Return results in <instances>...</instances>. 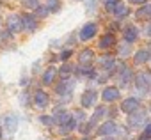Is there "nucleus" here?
<instances>
[{
    "instance_id": "8",
    "label": "nucleus",
    "mask_w": 151,
    "mask_h": 140,
    "mask_svg": "<svg viewBox=\"0 0 151 140\" xmlns=\"http://www.w3.org/2000/svg\"><path fill=\"white\" fill-rule=\"evenodd\" d=\"M137 18L139 20H151V2L142 6L139 11H137Z\"/></svg>"
},
{
    "instance_id": "12",
    "label": "nucleus",
    "mask_w": 151,
    "mask_h": 140,
    "mask_svg": "<svg viewBox=\"0 0 151 140\" xmlns=\"http://www.w3.org/2000/svg\"><path fill=\"white\" fill-rule=\"evenodd\" d=\"M4 122H6L7 131H11V133H13V131H16V128H18V119H16L14 115H7Z\"/></svg>"
},
{
    "instance_id": "13",
    "label": "nucleus",
    "mask_w": 151,
    "mask_h": 140,
    "mask_svg": "<svg viewBox=\"0 0 151 140\" xmlns=\"http://www.w3.org/2000/svg\"><path fill=\"white\" fill-rule=\"evenodd\" d=\"M100 64H101L103 67H107V69H114V67H116V59L110 57V55H105V57L100 59Z\"/></svg>"
},
{
    "instance_id": "29",
    "label": "nucleus",
    "mask_w": 151,
    "mask_h": 140,
    "mask_svg": "<svg viewBox=\"0 0 151 140\" xmlns=\"http://www.w3.org/2000/svg\"><path fill=\"white\" fill-rule=\"evenodd\" d=\"M39 121H41L43 124H52V119H50V117H41Z\"/></svg>"
},
{
    "instance_id": "34",
    "label": "nucleus",
    "mask_w": 151,
    "mask_h": 140,
    "mask_svg": "<svg viewBox=\"0 0 151 140\" xmlns=\"http://www.w3.org/2000/svg\"><path fill=\"white\" fill-rule=\"evenodd\" d=\"M64 140H71V138H64Z\"/></svg>"
},
{
    "instance_id": "33",
    "label": "nucleus",
    "mask_w": 151,
    "mask_h": 140,
    "mask_svg": "<svg viewBox=\"0 0 151 140\" xmlns=\"http://www.w3.org/2000/svg\"><path fill=\"white\" fill-rule=\"evenodd\" d=\"M146 32H147V36H149V37H151V25H149V27H147V30H146Z\"/></svg>"
},
{
    "instance_id": "31",
    "label": "nucleus",
    "mask_w": 151,
    "mask_h": 140,
    "mask_svg": "<svg viewBox=\"0 0 151 140\" xmlns=\"http://www.w3.org/2000/svg\"><path fill=\"white\" fill-rule=\"evenodd\" d=\"M130 2H133V4H144L146 0H130Z\"/></svg>"
},
{
    "instance_id": "25",
    "label": "nucleus",
    "mask_w": 151,
    "mask_h": 140,
    "mask_svg": "<svg viewBox=\"0 0 151 140\" xmlns=\"http://www.w3.org/2000/svg\"><path fill=\"white\" fill-rule=\"evenodd\" d=\"M103 2H105V7H107V11H114L116 9V6L119 4V0H103Z\"/></svg>"
},
{
    "instance_id": "17",
    "label": "nucleus",
    "mask_w": 151,
    "mask_h": 140,
    "mask_svg": "<svg viewBox=\"0 0 151 140\" xmlns=\"http://www.w3.org/2000/svg\"><path fill=\"white\" fill-rule=\"evenodd\" d=\"M149 59V51L147 50H139L135 53V64H144Z\"/></svg>"
},
{
    "instance_id": "23",
    "label": "nucleus",
    "mask_w": 151,
    "mask_h": 140,
    "mask_svg": "<svg viewBox=\"0 0 151 140\" xmlns=\"http://www.w3.org/2000/svg\"><path fill=\"white\" fill-rule=\"evenodd\" d=\"M132 80V71L130 69H126V67H123V75H121V82L123 84H128Z\"/></svg>"
},
{
    "instance_id": "19",
    "label": "nucleus",
    "mask_w": 151,
    "mask_h": 140,
    "mask_svg": "<svg viewBox=\"0 0 151 140\" xmlns=\"http://www.w3.org/2000/svg\"><path fill=\"white\" fill-rule=\"evenodd\" d=\"M71 71H73V67H71L69 64H64V66L60 67V71H59V75L62 76V80H68V76L71 75Z\"/></svg>"
},
{
    "instance_id": "16",
    "label": "nucleus",
    "mask_w": 151,
    "mask_h": 140,
    "mask_svg": "<svg viewBox=\"0 0 151 140\" xmlns=\"http://www.w3.org/2000/svg\"><path fill=\"white\" fill-rule=\"evenodd\" d=\"M71 89H73V85H71V82H68V80H64V82H60V84L57 85V92H59V94H69Z\"/></svg>"
},
{
    "instance_id": "10",
    "label": "nucleus",
    "mask_w": 151,
    "mask_h": 140,
    "mask_svg": "<svg viewBox=\"0 0 151 140\" xmlns=\"http://www.w3.org/2000/svg\"><path fill=\"white\" fill-rule=\"evenodd\" d=\"M57 76V69L55 67H48L46 71H45V75H43V84H52L53 82V78Z\"/></svg>"
},
{
    "instance_id": "36",
    "label": "nucleus",
    "mask_w": 151,
    "mask_h": 140,
    "mask_svg": "<svg viewBox=\"0 0 151 140\" xmlns=\"http://www.w3.org/2000/svg\"><path fill=\"white\" fill-rule=\"evenodd\" d=\"M0 138H2V135H0Z\"/></svg>"
},
{
    "instance_id": "32",
    "label": "nucleus",
    "mask_w": 151,
    "mask_h": 140,
    "mask_svg": "<svg viewBox=\"0 0 151 140\" xmlns=\"http://www.w3.org/2000/svg\"><path fill=\"white\" fill-rule=\"evenodd\" d=\"M139 140H149V136L147 135H142V136H139Z\"/></svg>"
},
{
    "instance_id": "6",
    "label": "nucleus",
    "mask_w": 151,
    "mask_h": 140,
    "mask_svg": "<svg viewBox=\"0 0 151 140\" xmlns=\"http://www.w3.org/2000/svg\"><path fill=\"white\" fill-rule=\"evenodd\" d=\"M96 92L94 91H86L84 92V96H82V106H86V108H89V106H93L94 105V101H96Z\"/></svg>"
},
{
    "instance_id": "2",
    "label": "nucleus",
    "mask_w": 151,
    "mask_h": 140,
    "mask_svg": "<svg viewBox=\"0 0 151 140\" xmlns=\"http://www.w3.org/2000/svg\"><path fill=\"white\" fill-rule=\"evenodd\" d=\"M139 106H140V103H139V99H135V98H128V99H124V101L121 103V110L126 112V114H133V112H137Z\"/></svg>"
},
{
    "instance_id": "15",
    "label": "nucleus",
    "mask_w": 151,
    "mask_h": 140,
    "mask_svg": "<svg viewBox=\"0 0 151 140\" xmlns=\"http://www.w3.org/2000/svg\"><path fill=\"white\" fill-rule=\"evenodd\" d=\"M135 39H137V29L130 25V27L124 30V41H128V43H133Z\"/></svg>"
},
{
    "instance_id": "11",
    "label": "nucleus",
    "mask_w": 151,
    "mask_h": 140,
    "mask_svg": "<svg viewBox=\"0 0 151 140\" xmlns=\"http://www.w3.org/2000/svg\"><path fill=\"white\" fill-rule=\"evenodd\" d=\"M114 43H116L114 36H112V34H105V36L100 39V48H110V46H114Z\"/></svg>"
},
{
    "instance_id": "21",
    "label": "nucleus",
    "mask_w": 151,
    "mask_h": 140,
    "mask_svg": "<svg viewBox=\"0 0 151 140\" xmlns=\"http://www.w3.org/2000/svg\"><path fill=\"white\" fill-rule=\"evenodd\" d=\"M46 7L48 11H59L60 9V0H46Z\"/></svg>"
},
{
    "instance_id": "1",
    "label": "nucleus",
    "mask_w": 151,
    "mask_h": 140,
    "mask_svg": "<svg viewBox=\"0 0 151 140\" xmlns=\"http://www.w3.org/2000/svg\"><path fill=\"white\" fill-rule=\"evenodd\" d=\"M7 29H9V34H18L22 29H23V21H22V18L20 16H9V20H7Z\"/></svg>"
},
{
    "instance_id": "18",
    "label": "nucleus",
    "mask_w": 151,
    "mask_h": 140,
    "mask_svg": "<svg viewBox=\"0 0 151 140\" xmlns=\"http://www.w3.org/2000/svg\"><path fill=\"white\" fill-rule=\"evenodd\" d=\"M22 21H23V25L29 29V30H36V27H37V23H36V18H32V16H23L22 18Z\"/></svg>"
},
{
    "instance_id": "35",
    "label": "nucleus",
    "mask_w": 151,
    "mask_h": 140,
    "mask_svg": "<svg viewBox=\"0 0 151 140\" xmlns=\"http://www.w3.org/2000/svg\"><path fill=\"white\" fill-rule=\"evenodd\" d=\"M84 140H89V138H84Z\"/></svg>"
},
{
    "instance_id": "30",
    "label": "nucleus",
    "mask_w": 151,
    "mask_h": 140,
    "mask_svg": "<svg viewBox=\"0 0 151 140\" xmlns=\"http://www.w3.org/2000/svg\"><path fill=\"white\" fill-rule=\"evenodd\" d=\"M144 135L151 136V124H147V126H146V131H144Z\"/></svg>"
},
{
    "instance_id": "3",
    "label": "nucleus",
    "mask_w": 151,
    "mask_h": 140,
    "mask_svg": "<svg viewBox=\"0 0 151 140\" xmlns=\"http://www.w3.org/2000/svg\"><path fill=\"white\" fill-rule=\"evenodd\" d=\"M96 36V25L94 23H87V25H84V29L80 30V39H91V37H94Z\"/></svg>"
},
{
    "instance_id": "22",
    "label": "nucleus",
    "mask_w": 151,
    "mask_h": 140,
    "mask_svg": "<svg viewBox=\"0 0 151 140\" xmlns=\"http://www.w3.org/2000/svg\"><path fill=\"white\" fill-rule=\"evenodd\" d=\"M142 121H144V112H139L137 115H132V117H130V124H132V126H139Z\"/></svg>"
},
{
    "instance_id": "4",
    "label": "nucleus",
    "mask_w": 151,
    "mask_h": 140,
    "mask_svg": "<svg viewBox=\"0 0 151 140\" xmlns=\"http://www.w3.org/2000/svg\"><path fill=\"white\" fill-rule=\"evenodd\" d=\"M101 98H103V101H116L117 98H119V89H116V87H107L105 91H103V94H101Z\"/></svg>"
},
{
    "instance_id": "24",
    "label": "nucleus",
    "mask_w": 151,
    "mask_h": 140,
    "mask_svg": "<svg viewBox=\"0 0 151 140\" xmlns=\"http://www.w3.org/2000/svg\"><path fill=\"white\" fill-rule=\"evenodd\" d=\"M23 6L29 9H37L39 7V0H23Z\"/></svg>"
},
{
    "instance_id": "26",
    "label": "nucleus",
    "mask_w": 151,
    "mask_h": 140,
    "mask_svg": "<svg viewBox=\"0 0 151 140\" xmlns=\"http://www.w3.org/2000/svg\"><path fill=\"white\" fill-rule=\"evenodd\" d=\"M75 126H77V122H75V119H71V121H68L66 124H62V131H64V133H68V131L75 129Z\"/></svg>"
},
{
    "instance_id": "7",
    "label": "nucleus",
    "mask_w": 151,
    "mask_h": 140,
    "mask_svg": "<svg viewBox=\"0 0 151 140\" xmlns=\"http://www.w3.org/2000/svg\"><path fill=\"white\" fill-rule=\"evenodd\" d=\"M116 129H117V126H116L112 121H109V122H105V124H101V126H100L98 133H100V135H103V136H107V135H114V133H116Z\"/></svg>"
},
{
    "instance_id": "14",
    "label": "nucleus",
    "mask_w": 151,
    "mask_h": 140,
    "mask_svg": "<svg viewBox=\"0 0 151 140\" xmlns=\"http://www.w3.org/2000/svg\"><path fill=\"white\" fill-rule=\"evenodd\" d=\"M55 119H57V122L62 126V124H66L68 121H71L73 117H71L68 112H64V110H59V112H55Z\"/></svg>"
},
{
    "instance_id": "5",
    "label": "nucleus",
    "mask_w": 151,
    "mask_h": 140,
    "mask_svg": "<svg viewBox=\"0 0 151 140\" xmlns=\"http://www.w3.org/2000/svg\"><path fill=\"white\" fill-rule=\"evenodd\" d=\"M34 101H36V106H37V108H45V106L48 105L50 98H48V94H46V92L37 91V92H36V96H34Z\"/></svg>"
},
{
    "instance_id": "20",
    "label": "nucleus",
    "mask_w": 151,
    "mask_h": 140,
    "mask_svg": "<svg viewBox=\"0 0 151 140\" xmlns=\"http://www.w3.org/2000/svg\"><path fill=\"white\" fill-rule=\"evenodd\" d=\"M112 13H114V14H117V16H126V14H128L130 11H128V7H126V6H123V4L119 2V4L116 6V9H114Z\"/></svg>"
},
{
    "instance_id": "9",
    "label": "nucleus",
    "mask_w": 151,
    "mask_h": 140,
    "mask_svg": "<svg viewBox=\"0 0 151 140\" xmlns=\"http://www.w3.org/2000/svg\"><path fill=\"white\" fill-rule=\"evenodd\" d=\"M93 57H94L93 50H84V51L78 55V60H80V64H82V66H89V62L93 60Z\"/></svg>"
},
{
    "instance_id": "27",
    "label": "nucleus",
    "mask_w": 151,
    "mask_h": 140,
    "mask_svg": "<svg viewBox=\"0 0 151 140\" xmlns=\"http://www.w3.org/2000/svg\"><path fill=\"white\" fill-rule=\"evenodd\" d=\"M48 13H50V11H48V7H37V9H36V14H37L39 18H45Z\"/></svg>"
},
{
    "instance_id": "28",
    "label": "nucleus",
    "mask_w": 151,
    "mask_h": 140,
    "mask_svg": "<svg viewBox=\"0 0 151 140\" xmlns=\"http://www.w3.org/2000/svg\"><path fill=\"white\" fill-rule=\"evenodd\" d=\"M69 55H71V51H69V50H66V51H62V55H60V59H62V60H66V59H68Z\"/></svg>"
}]
</instances>
